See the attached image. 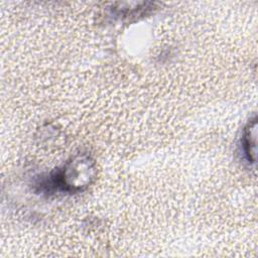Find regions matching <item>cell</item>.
<instances>
[{
	"mask_svg": "<svg viewBox=\"0 0 258 258\" xmlns=\"http://www.w3.org/2000/svg\"><path fill=\"white\" fill-rule=\"evenodd\" d=\"M95 162L90 155L82 153L67 161L47 178L40 182V187L53 192H78L85 189L95 178Z\"/></svg>",
	"mask_w": 258,
	"mask_h": 258,
	"instance_id": "cell-1",
	"label": "cell"
},
{
	"mask_svg": "<svg viewBox=\"0 0 258 258\" xmlns=\"http://www.w3.org/2000/svg\"><path fill=\"white\" fill-rule=\"evenodd\" d=\"M256 136H257V119L254 117L248 122L244 129L242 137V147L246 159L250 163L255 162L256 158Z\"/></svg>",
	"mask_w": 258,
	"mask_h": 258,
	"instance_id": "cell-2",
	"label": "cell"
}]
</instances>
